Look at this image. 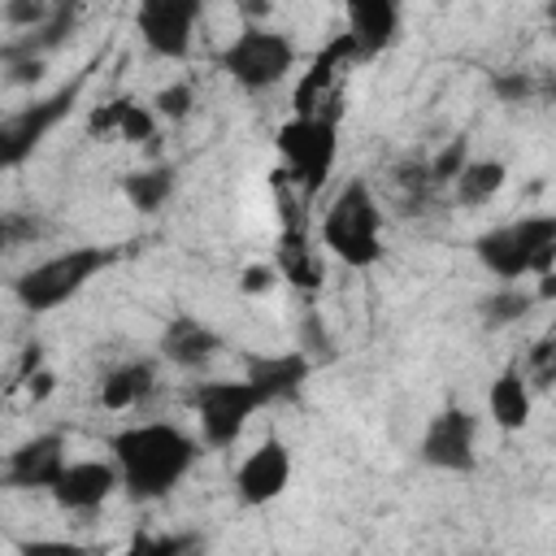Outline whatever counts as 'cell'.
<instances>
[{"instance_id": "cell-1", "label": "cell", "mask_w": 556, "mask_h": 556, "mask_svg": "<svg viewBox=\"0 0 556 556\" xmlns=\"http://www.w3.org/2000/svg\"><path fill=\"white\" fill-rule=\"evenodd\" d=\"M113 465L122 473V491L135 504L165 500L200 460V439H191L174 421H135L109 434Z\"/></svg>"}, {"instance_id": "cell-2", "label": "cell", "mask_w": 556, "mask_h": 556, "mask_svg": "<svg viewBox=\"0 0 556 556\" xmlns=\"http://www.w3.org/2000/svg\"><path fill=\"white\" fill-rule=\"evenodd\" d=\"M473 256L482 269H491L504 282H517L526 274L543 278L556 269V213H526L517 222H504L495 230H482L473 239Z\"/></svg>"}, {"instance_id": "cell-3", "label": "cell", "mask_w": 556, "mask_h": 556, "mask_svg": "<svg viewBox=\"0 0 556 556\" xmlns=\"http://www.w3.org/2000/svg\"><path fill=\"white\" fill-rule=\"evenodd\" d=\"M321 248L348 269H369L382 261V208L365 178H348L343 191L321 213Z\"/></svg>"}, {"instance_id": "cell-4", "label": "cell", "mask_w": 556, "mask_h": 556, "mask_svg": "<svg viewBox=\"0 0 556 556\" xmlns=\"http://www.w3.org/2000/svg\"><path fill=\"white\" fill-rule=\"evenodd\" d=\"M122 252L117 248H100V243H78L65 248L48 261H35L30 269H22L13 278V295L26 313H52L61 304H70L96 274H104Z\"/></svg>"}, {"instance_id": "cell-5", "label": "cell", "mask_w": 556, "mask_h": 556, "mask_svg": "<svg viewBox=\"0 0 556 556\" xmlns=\"http://www.w3.org/2000/svg\"><path fill=\"white\" fill-rule=\"evenodd\" d=\"M278 156H282V174L287 182L308 200L313 191L326 187L334 156H339V117L317 113V117H291L278 126L274 135Z\"/></svg>"}, {"instance_id": "cell-6", "label": "cell", "mask_w": 556, "mask_h": 556, "mask_svg": "<svg viewBox=\"0 0 556 556\" xmlns=\"http://www.w3.org/2000/svg\"><path fill=\"white\" fill-rule=\"evenodd\" d=\"M217 65L243 91H269L295 70V43H291V35H282L274 26H243L217 52Z\"/></svg>"}, {"instance_id": "cell-7", "label": "cell", "mask_w": 556, "mask_h": 556, "mask_svg": "<svg viewBox=\"0 0 556 556\" xmlns=\"http://www.w3.org/2000/svg\"><path fill=\"white\" fill-rule=\"evenodd\" d=\"M191 408L200 421V439L208 447H230L243 434V426L265 408V400L248 378H208V382H195Z\"/></svg>"}, {"instance_id": "cell-8", "label": "cell", "mask_w": 556, "mask_h": 556, "mask_svg": "<svg viewBox=\"0 0 556 556\" xmlns=\"http://www.w3.org/2000/svg\"><path fill=\"white\" fill-rule=\"evenodd\" d=\"M83 83H87V74H78L74 83L56 87V91L43 96V100H30V104L13 109V113L0 122V165H4V169H17V165L74 113V104H78V96H83Z\"/></svg>"}, {"instance_id": "cell-9", "label": "cell", "mask_w": 556, "mask_h": 556, "mask_svg": "<svg viewBox=\"0 0 556 556\" xmlns=\"http://www.w3.org/2000/svg\"><path fill=\"white\" fill-rule=\"evenodd\" d=\"M473 447H478V417L460 404H447L426 421L417 460L430 469H443V473H469L478 465Z\"/></svg>"}, {"instance_id": "cell-10", "label": "cell", "mask_w": 556, "mask_h": 556, "mask_svg": "<svg viewBox=\"0 0 556 556\" xmlns=\"http://www.w3.org/2000/svg\"><path fill=\"white\" fill-rule=\"evenodd\" d=\"M200 22L195 0H143L135 9V30L143 48L161 61H182L191 52V35Z\"/></svg>"}, {"instance_id": "cell-11", "label": "cell", "mask_w": 556, "mask_h": 556, "mask_svg": "<svg viewBox=\"0 0 556 556\" xmlns=\"http://www.w3.org/2000/svg\"><path fill=\"white\" fill-rule=\"evenodd\" d=\"M352 61H361V48H356V39H352L348 30H339V35L313 56V65L304 70V78L295 83V96H291L295 117H317V113H326L321 100L334 104V83H339V74H343Z\"/></svg>"}, {"instance_id": "cell-12", "label": "cell", "mask_w": 556, "mask_h": 556, "mask_svg": "<svg viewBox=\"0 0 556 556\" xmlns=\"http://www.w3.org/2000/svg\"><path fill=\"white\" fill-rule=\"evenodd\" d=\"M291 486V447L282 439H265L235 473V495L243 508H265Z\"/></svg>"}, {"instance_id": "cell-13", "label": "cell", "mask_w": 556, "mask_h": 556, "mask_svg": "<svg viewBox=\"0 0 556 556\" xmlns=\"http://www.w3.org/2000/svg\"><path fill=\"white\" fill-rule=\"evenodd\" d=\"M65 439L56 430L48 434H35L26 443H17L4 460V482L13 491H52L56 478L65 473Z\"/></svg>"}, {"instance_id": "cell-14", "label": "cell", "mask_w": 556, "mask_h": 556, "mask_svg": "<svg viewBox=\"0 0 556 556\" xmlns=\"http://www.w3.org/2000/svg\"><path fill=\"white\" fill-rule=\"evenodd\" d=\"M117 486H122V473L113 460H70L48 495L56 500L61 513H96Z\"/></svg>"}, {"instance_id": "cell-15", "label": "cell", "mask_w": 556, "mask_h": 556, "mask_svg": "<svg viewBox=\"0 0 556 556\" xmlns=\"http://www.w3.org/2000/svg\"><path fill=\"white\" fill-rule=\"evenodd\" d=\"M308 374H313V361L300 348L295 352H269V356H248V369H243V378L256 387V395L265 404H291V400H300Z\"/></svg>"}, {"instance_id": "cell-16", "label": "cell", "mask_w": 556, "mask_h": 556, "mask_svg": "<svg viewBox=\"0 0 556 556\" xmlns=\"http://www.w3.org/2000/svg\"><path fill=\"white\" fill-rule=\"evenodd\" d=\"M156 348H161V356H165L169 365H178V369H204V365L222 352V334H217L208 321H200V317H191V313H178V317L165 321Z\"/></svg>"}, {"instance_id": "cell-17", "label": "cell", "mask_w": 556, "mask_h": 556, "mask_svg": "<svg viewBox=\"0 0 556 556\" xmlns=\"http://www.w3.org/2000/svg\"><path fill=\"white\" fill-rule=\"evenodd\" d=\"M530 408H534V395H530L526 369H521V365H504V369L495 374V382L486 387V413H491L495 430H504V434L526 430Z\"/></svg>"}, {"instance_id": "cell-18", "label": "cell", "mask_w": 556, "mask_h": 556, "mask_svg": "<svg viewBox=\"0 0 556 556\" xmlns=\"http://www.w3.org/2000/svg\"><path fill=\"white\" fill-rule=\"evenodd\" d=\"M348 35L361 48V61L387 52L400 39V9L391 0H356L348 4Z\"/></svg>"}, {"instance_id": "cell-19", "label": "cell", "mask_w": 556, "mask_h": 556, "mask_svg": "<svg viewBox=\"0 0 556 556\" xmlns=\"http://www.w3.org/2000/svg\"><path fill=\"white\" fill-rule=\"evenodd\" d=\"M152 391H156V361L135 356V361L113 365V369L100 378L96 400H100L104 408H113V413H126V408H139Z\"/></svg>"}, {"instance_id": "cell-20", "label": "cell", "mask_w": 556, "mask_h": 556, "mask_svg": "<svg viewBox=\"0 0 556 556\" xmlns=\"http://www.w3.org/2000/svg\"><path fill=\"white\" fill-rule=\"evenodd\" d=\"M174 187H178L174 165H148V169L122 174V195H126V204H130L135 213H161V208L169 204Z\"/></svg>"}, {"instance_id": "cell-21", "label": "cell", "mask_w": 556, "mask_h": 556, "mask_svg": "<svg viewBox=\"0 0 556 556\" xmlns=\"http://www.w3.org/2000/svg\"><path fill=\"white\" fill-rule=\"evenodd\" d=\"M504 178H508V165H504V161H495V156H473V161L465 165V174L456 178L452 195H456L460 208H486V204L500 195Z\"/></svg>"}, {"instance_id": "cell-22", "label": "cell", "mask_w": 556, "mask_h": 556, "mask_svg": "<svg viewBox=\"0 0 556 556\" xmlns=\"http://www.w3.org/2000/svg\"><path fill=\"white\" fill-rule=\"evenodd\" d=\"M534 304H539L534 291H526V287H517V282H504V287H495V291L478 304V321H482L486 330H504V326L521 321Z\"/></svg>"}, {"instance_id": "cell-23", "label": "cell", "mask_w": 556, "mask_h": 556, "mask_svg": "<svg viewBox=\"0 0 556 556\" xmlns=\"http://www.w3.org/2000/svg\"><path fill=\"white\" fill-rule=\"evenodd\" d=\"M473 156H469V139L465 135H456V139H447L426 165H430V187L439 191V187H456V178L465 174V165H469Z\"/></svg>"}, {"instance_id": "cell-24", "label": "cell", "mask_w": 556, "mask_h": 556, "mask_svg": "<svg viewBox=\"0 0 556 556\" xmlns=\"http://www.w3.org/2000/svg\"><path fill=\"white\" fill-rule=\"evenodd\" d=\"M191 109H195V87L187 78H174L152 96V113L165 122H182V117H191Z\"/></svg>"}, {"instance_id": "cell-25", "label": "cell", "mask_w": 556, "mask_h": 556, "mask_svg": "<svg viewBox=\"0 0 556 556\" xmlns=\"http://www.w3.org/2000/svg\"><path fill=\"white\" fill-rule=\"evenodd\" d=\"M195 534H135L117 556H187Z\"/></svg>"}, {"instance_id": "cell-26", "label": "cell", "mask_w": 556, "mask_h": 556, "mask_svg": "<svg viewBox=\"0 0 556 556\" xmlns=\"http://www.w3.org/2000/svg\"><path fill=\"white\" fill-rule=\"evenodd\" d=\"M117 139H126V143H148V139H156V113H152V104H139V100L130 96V100H126V113H122Z\"/></svg>"}, {"instance_id": "cell-27", "label": "cell", "mask_w": 556, "mask_h": 556, "mask_svg": "<svg viewBox=\"0 0 556 556\" xmlns=\"http://www.w3.org/2000/svg\"><path fill=\"white\" fill-rule=\"evenodd\" d=\"M491 91H495V100H504V104H521V100H530L539 87H534V78H530L526 70H495V74H491Z\"/></svg>"}, {"instance_id": "cell-28", "label": "cell", "mask_w": 556, "mask_h": 556, "mask_svg": "<svg viewBox=\"0 0 556 556\" xmlns=\"http://www.w3.org/2000/svg\"><path fill=\"white\" fill-rule=\"evenodd\" d=\"M48 17H52V4H39V0H9V4H4V22H9L13 30H22V35L39 30Z\"/></svg>"}, {"instance_id": "cell-29", "label": "cell", "mask_w": 556, "mask_h": 556, "mask_svg": "<svg viewBox=\"0 0 556 556\" xmlns=\"http://www.w3.org/2000/svg\"><path fill=\"white\" fill-rule=\"evenodd\" d=\"M126 100H130V96H117V100H109V104H96L91 117H87V135H91V139H117Z\"/></svg>"}, {"instance_id": "cell-30", "label": "cell", "mask_w": 556, "mask_h": 556, "mask_svg": "<svg viewBox=\"0 0 556 556\" xmlns=\"http://www.w3.org/2000/svg\"><path fill=\"white\" fill-rule=\"evenodd\" d=\"M13 552L17 556H91V547L74 539H17Z\"/></svg>"}, {"instance_id": "cell-31", "label": "cell", "mask_w": 556, "mask_h": 556, "mask_svg": "<svg viewBox=\"0 0 556 556\" xmlns=\"http://www.w3.org/2000/svg\"><path fill=\"white\" fill-rule=\"evenodd\" d=\"M43 226H39V217H26V213H4L0 217V235H4V248H17V243H26V239H35Z\"/></svg>"}, {"instance_id": "cell-32", "label": "cell", "mask_w": 556, "mask_h": 556, "mask_svg": "<svg viewBox=\"0 0 556 556\" xmlns=\"http://www.w3.org/2000/svg\"><path fill=\"white\" fill-rule=\"evenodd\" d=\"M0 61H4V70H9V83H35L39 74H43V61L39 56H17V52H0Z\"/></svg>"}, {"instance_id": "cell-33", "label": "cell", "mask_w": 556, "mask_h": 556, "mask_svg": "<svg viewBox=\"0 0 556 556\" xmlns=\"http://www.w3.org/2000/svg\"><path fill=\"white\" fill-rule=\"evenodd\" d=\"M274 278H278V269H269V265H248L239 282H243V291L252 295V291H265V287H269Z\"/></svg>"}, {"instance_id": "cell-34", "label": "cell", "mask_w": 556, "mask_h": 556, "mask_svg": "<svg viewBox=\"0 0 556 556\" xmlns=\"http://www.w3.org/2000/svg\"><path fill=\"white\" fill-rule=\"evenodd\" d=\"M26 391H30V400L39 404V400H48L52 391H56V374L52 369H39L35 378H26Z\"/></svg>"}, {"instance_id": "cell-35", "label": "cell", "mask_w": 556, "mask_h": 556, "mask_svg": "<svg viewBox=\"0 0 556 556\" xmlns=\"http://www.w3.org/2000/svg\"><path fill=\"white\" fill-rule=\"evenodd\" d=\"M534 295H539V300H556V269L539 278V291H534Z\"/></svg>"}, {"instance_id": "cell-36", "label": "cell", "mask_w": 556, "mask_h": 556, "mask_svg": "<svg viewBox=\"0 0 556 556\" xmlns=\"http://www.w3.org/2000/svg\"><path fill=\"white\" fill-rule=\"evenodd\" d=\"M547 17H552V22H556V4H547Z\"/></svg>"}]
</instances>
